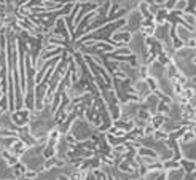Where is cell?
<instances>
[{"instance_id": "cell-2", "label": "cell", "mask_w": 196, "mask_h": 180, "mask_svg": "<svg viewBox=\"0 0 196 180\" xmlns=\"http://www.w3.org/2000/svg\"><path fill=\"white\" fill-rule=\"evenodd\" d=\"M175 2H177V0H169V2L166 3V11L171 10V8H174L175 7Z\"/></svg>"}, {"instance_id": "cell-3", "label": "cell", "mask_w": 196, "mask_h": 180, "mask_svg": "<svg viewBox=\"0 0 196 180\" xmlns=\"http://www.w3.org/2000/svg\"><path fill=\"white\" fill-rule=\"evenodd\" d=\"M185 5H186L185 0H179V3L175 5V10H177V8H185Z\"/></svg>"}, {"instance_id": "cell-1", "label": "cell", "mask_w": 196, "mask_h": 180, "mask_svg": "<svg viewBox=\"0 0 196 180\" xmlns=\"http://www.w3.org/2000/svg\"><path fill=\"white\" fill-rule=\"evenodd\" d=\"M15 123L16 124H24V123H27L29 121V113L27 112H21L19 115H15Z\"/></svg>"}, {"instance_id": "cell-4", "label": "cell", "mask_w": 196, "mask_h": 180, "mask_svg": "<svg viewBox=\"0 0 196 180\" xmlns=\"http://www.w3.org/2000/svg\"><path fill=\"white\" fill-rule=\"evenodd\" d=\"M163 2H166V0H156V5H161Z\"/></svg>"}]
</instances>
